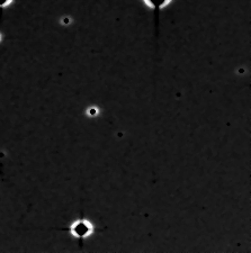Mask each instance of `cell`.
Here are the masks:
<instances>
[{"instance_id":"obj_1","label":"cell","mask_w":251,"mask_h":253,"mask_svg":"<svg viewBox=\"0 0 251 253\" xmlns=\"http://www.w3.org/2000/svg\"><path fill=\"white\" fill-rule=\"evenodd\" d=\"M68 231L73 238H76L80 241H84L85 239H87L88 236L93 234L94 226L92 223L87 221V219L80 218L73 222L71 225L69 226Z\"/></svg>"},{"instance_id":"obj_2","label":"cell","mask_w":251,"mask_h":253,"mask_svg":"<svg viewBox=\"0 0 251 253\" xmlns=\"http://www.w3.org/2000/svg\"><path fill=\"white\" fill-rule=\"evenodd\" d=\"M143 3L154 11V13H159L160 10H162L163 8H166L169 3H171L175 0H141Z\"/></svg>"},{"instance_id":"obj_3","label":"cell","mask_w":251,"mask_h":253,"mask_svg":"<svg viewBox=\"0 0 251 253\" xmlns=\"http://www.w3.org/2000/svg\"><path fill=\"white\" fill-rule=\"evenodd\" d=\"M14 0H0V8H6Z\"/></svg>"},{"instance_id":"obj_4","label":"cell","mask_w":251,"mask_h":253,"mask_svg":"<svg viewBox=\"0 0 251 253\" xmlns=\"http://www.w3.org/2000/svg\"><path fill=\"white\" fill-rule=\"evenodd\" d=\"M0 40H1V35H0Z\"/></svg>"}]
</instances>
